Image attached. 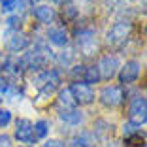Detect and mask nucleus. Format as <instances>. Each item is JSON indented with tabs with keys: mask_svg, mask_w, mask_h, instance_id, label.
<instances>
[{
	"mask_svg": "<svg viewBox=\"0 0 147 147\" xmlns=\"http://www.w3.org/2000/svg\"><path fill=\"white\" fill-rule=\"evenodd\" d=\"M130 32H132V23H128V21L115 23V25L109 28L108 36H106V38H108V45H111V47H115V49L123 47L126 43V40H128Z\"/></svg>",
	"mask_w": 147,
	"mask_h": 147,
	"instance_id": "nucleus-1",
	"label": "nucleus"
},
{
	"mask_svg": "<svg viewBox=\"0 0 147 147\" xmlns=\"http://www.w3.org/2000/svg\"><path fill=\"white\" fill-rule=\"evenodd\" d=\"M128 117H130V123L136 125V126L147 123V100L143 96L132 98L130 108H128Z\"/></svg>",
	"mask_w": 147,
	"mask_h": 147,
	"instance_id": "nucleus-2",
	"label": "nucleus"
},
{
	"mask_svg": "<svg viewBox=\"0 0 147 147\" xmlns=\"http://www.w3.org/2000/svg\"><path fill=\"white\" fill-rule=\"evenodd\" d=\"M125 98V91L123 87H117V85H108L100 91V102L108 108H115L119 106Z\"/></svg>",
	"mask_w": 147,
	"mask_h": 147,
	"instance_id": "nucleus-3",
	"label": "nucleus"
},
{
	"mask_svg": "<svg viewBox=\"0 0 147 147\" xmlns=\"http://www.w3.org/2000/svg\"><path fill=\"white\" fill-rule=\"evenodd\" d=\"M70 92H72L74 100H76V104H79V106H87L94 100L92 89L89 85H85V83H74V85L70 87Z\"/></svg>",
	"mask_w": 147,
	"mask_h": 147,
	"instance_id": "nucleus-4",
	"label": "nucleus"
},
{
	"mask_svg": "<svg viewBox=\"0 0 147 147\" xmlns=\"http://www.w3.org/2000/svg\"><path fill=\"white\" fill-rule=\"evenodd\" d=\"M59 83H61V78H59V74L55 70H47V72L40 74L36 78V87L43 92H51Z\"/></svg>",
	"mask_w": 147,
	"mask_h": 147,
	"instance_id": "nucleus-5",
	"label": "nucleus"
},
{
	"mask_svg": "<svg viewBox=\"0 0 147 147\" xmlns=\"http://www.w3.org/2000/svg\"><path fill=\"white\" fill-rule=\"evenodd\" d=\"M98 74H100V79H111L113 76L117 74V68H119V61H117V57L113 55H106L102 57V61L98 62Z\"/></svg>",
	"mask_w": 147,
	"mask_h": 147,
	"instance_id": "nucleus-6",
	"label": "nucleus"
},
{
	"mask_svg": "<svg viewBox=\"0 0 147 147\" xmlns=\"http://www.w3.org/2000/svg\"><path fill=\"white\" fill-rule=\"evenodd\" d=\"M15 138L19 142L25 143H32L36 142V134H34V126L28 119H19L17 121V128H15Z\"/></svg>",
	"mask_w": 147,
	"mask_h": 147,
	"instance_id": "nucleus-7",
	"label": "nucleus"
},
{
	"mask_svg": "<svg viewBox=\"0 0 147 147\" xmlns=\"http://www.w3.org/2000/svg\"><path fill=\"white\" fill-rule=\"evenodd\" d=\"M138 76H140V62L128 61L121 68V72H119V81H121L123 85H126V83H134L136 79H138Z\"/></svg>",
	"mask_w": 147,
	"mask_h": 147,
	"instance_id": "nucleus-8",
	"label": "nucleus"
},
{
	"mask_svg": "<svg viewBox=\"0 0 147 147\" xmlns=\"http://www.w3.org/2000/svg\"><path fill=\"white\" fill-rule=\"evenodd\" d=\"M32 15H34L40 23L49 25V23H53V19H55V9L49 8V6H36V8L32 9Z\"/></svg>",
	"mask_w": 147,
	"mask_h": 147,
	"instance_id": "nucleus-9",
	"label": "nucleus"
},
{
	"mask_svg": "<svg viewBox=\"0 0 147 147\" xmlns=\"http://www.w3.org/2000/svg\"><path fill=\"white\" fill-rule=\"evenodd\" d=\"M61 119L66 123H70V125H78L79 121H81V111H78L76 108H61Z\"/></svg>",
	"mask_w": 147,
	"mask_h": 147,
	"instance_id": "nucleus-10",
	"label": "nucleus"
},
{
	"mask_svg": "<svg viewBox=\"0 0 147 147\" xmlns=\"http://www.w3.org/2000/svg\"><path fill=\"white\" fill-rule=\"evenodd\" d=\"M47 38L51 43H55V45H66L68 43V34H66L64 28H51V30L47 32Z\"/></svg>",
	"mask_w": 147,
	"mask_h": 147,
	"instance_id": "nucleus-11",
	"label": "nucleus"
},
{
	"mask_svg": "<svg viewBox=\"0 0 147 147\" xmlns=\"http://www.w3.org/2000/svg\"><path fill=\"white\" fill-rule=\"evenodd\" d=\"M81 81L85 83V85H91V83H98V81H100L98 68H96V66H83Z\"/></svg>",
	"mask_w": 147,
	"mask_h": 147,
	"instance_id": "nucleus-12",
	"label": "nucleus"
},
{
	"mask_svg": "<svg viewBox=\"0 0 147 147\" xmlns=\"http://www.w3.org/2000/svg\"><path fill=\"white\" fill-rule=\"evenodd\" d=\"M26 45H28V38H26L25 34H19V32H15L13 38L9 40V43H8V47L11 49V51H21Z\"/></svg>",
	"mask_w": 147,
	"mask_h": 147,
	"instance_id": "nucleus-13",
	"label": "nucleus"
},
{
	"mask_svg": "<svg viewBox=\"0 0 147 147\" xmlns=\"http://www.w3.org/2000/svg\"><path fill=\"white\" fill-rule=\"evenodd\" d=\"M59 104L64 106V108H74V106H76V100H74L70 89H64V91L59 92Z\"/></svg>",
	"mask_w": 147,
	"mask_h": 147,
	"instance_id": "nucleus-14",
	"label": "nucleus"
},
{
	"mask_svg": "<svg viewBox=\"0 0 147 147\" xmlns=\"http://www.w3.org/2000/svg\"><path fill=\"white\" fill-rule=\"evenodd\" d=\"M125 143L128 147H143V138H142L140 132H136V134H132V136H126Z\"/></svg>",
	"mask_w": 147,
	"mask_h": 147,
	"instance_id": "nucleus-15",
	"label": "nucleus"
},
{
	"mask_svg": "<svg viewBox=\"0 0 147 147\" xmlns=\"http://www.w3.org/2000/svg\"><path fill=\"white\" fill-rule=\"evenodd\" d=\"M47 130H49L47 121H38L34 125V134H36V138H45V136H47Z\"/></svg>",
	"mask_w": 147,
	"mask_h": 147,
	"instance_id": "nucleus-16",
	"label": "nucleus"
},
{
	"mask_svg": "<svg viewBox=\"0 0 147 147\" xmlns=\"http://www.w3.org/2000/svg\"><path fill=\"white\" fill-rule=\"evenodd\" d=\"M9 121H11V113L8 109H0V126L9 125Z\"/></svg>",
	"mask_w": 147,
	"mask_h": 147,
	"instance_id": "nucleus-17",
	"label": "nucleus"
},
{
	"mask_svg": "<svg viewBox=\"0 0 147 147\" xmlns=\"http://www.w3.org/2000/svg\"><path fill=\"white\" fill-rule=\"evenodd\" d=\"M87 145H89V136L87 134H81L74 140V147H87Z\"/></svg>",
	"mask_w": 147,
	"mask_h": 147,
	"instance_id": "nucleus-18",
	"label": "nucleus"
},
{
	"mask_svg": "<svg viewBox=\"0 0 147 147\" xmlns=\"http://www.w3.org/2000/svg\"><path fill=\"white\" fill-rule=\"evenodd\" d=\"M76 15H78V8H76L74 4H68V6H66V9H64V17L66 19H72V17H76Z\"/></svg>",
	"mask_w": 147,
	"mask_h": 147,
	"instance_id": "nucleus-19",
	"label": "nucleus"
},
{
	"mask_svg": "<svg viewBox=\"0 0 147 147\" xmlns=\"http://www.w3.org/2000/svg\"><path fill=\"white\" fill-rule=\"evenodd\" d=\"M15 4H17V0H2V9L4 11H11L15 8Z\"/></svg>",
	"mask_w": 147,
	"mask_h": 147,
	"instance_id": "nucleus-20",
	"label": "nucleus"
},
{
	"mask_svg": "<svg viewBox=\"0 0 147 147\" xmlns=\"http://www.w3.org/2000/svg\"><path fill=\"white\" fill-rule=\"evenodd\" d=\"M123 132H125V136H132V134H136L138 130H136V125H125Z\"/></svg>",
	"mask_w": 147,
	"mask_h": 147,
	"instance_id": "nucleus-21",
	"label": "nucleus"
},
{
	"mask_svg": "<svg viewBox=\"0 0 147 147\" xmlns=\"http://www.w3.org/2000/svg\"><path fill=\"white\" fill-rule=\"evenodd\" d=\"M43 147H66V145L62 142H59V140H49V142H45Z\"/></svg>",
	"mask_w": 147,
	"mask_h": 147,
	"instance_id": "nucleus-22",
	"label": "nucleus"
},
{
	"mask_svg": "<svg viewBox=\"0 0 147 147\" xmlns=\"http://www.w3.org/2000/svg\"><path fill=\"white\" fill-rule=\"evenodd\" d=\"M72 76H74V78H76V79H81V76H83V66H76V68H74L72 70Z\"/></svg>",
	"mask_w": 147,
	"mask_h": 147,
	"instance_id": "nucleus-23",
	"label": "nucleus"
},
{
	"mask_svg": "<svg viewBox=\"0 0 147 147\" xmlns=\"http://www.w3.org/2000/svg\"><path fill=\"white\" fill-rule=\"evenodd\" d=\"M17 23H21V21H19V17H9L8 19V26H9V28H17Z\"/></svg>",
	"mask_w": 147,
	"mask_h": 147,
	"instance_id": "nucleus-24",
	"label": "nucleus"
},
{
	"mask_svg": "<svg viewBox=\"0 0 147 147\" xmlns=\"http://www.w3.org/2000/svg\"><path fill=\"white\" fill-rule=\"evenodd\" d=\"M0 147H11V143H9V138L8 136H0Z\"/></svg>",
	"mask_w": 147,
	"mask_h": 147,
	"instance_id": "nucleus-25",
	"label": "nucleus"
},
{
	"mask_svg": "<svg viewBox=\"0 0 147 147\" xmlns=\"http://www.w3.org/2000/svg\"><path fill=\"white\" fill-rule=\"evenodd\" d=\"M53 4H62V2H64V0H51Z\"/></svg>",
	"mask_w": 147,
	"mask_h": 147,
	"instance_id": "nucleus-26",
	"label": "nucleus"
},
{
	"mask_svg": "<svg viewBox=\"0 0 147 147\" xmlns=\"http://www.w3.org/2000/svg\"><path fill=\"white\" fill-rule=\"evenodd\" d=\"M28 2H30V4H34V2H36V0H28Z\"/></svg>",
	"mask_w": 147,
	"mask_h": 147,
	"instance_id": "nucleus-27",
	"label": "nucleus"
}]
</instances>
